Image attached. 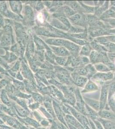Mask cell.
<instances>
[{
	"instance_id": "obj_1",
	"label": "cell",
	"mask_w": 115,
	"mask_h": 129,
	"mask_svg": "<svg viewBox=\"0 0 115 129\" xmlns=\"http://www.w3.org/2000/svg\"><path fill=\"white\" fill-rule=\"evenodd\" d=\"M107 53H99L94 50H92L89 56L90 63L93 65L97 63H103L109 68L111 71L115 72V64L109 60Z\"/></svg>"
},
{
	"instance_id": "obj_2",
	"label": "cell",
	"mask_w": 115,
	"mask_h": 129,
	"mask_svg": "<svg viewBox=\"0 0 115 129\" xmlns=\"http://www.w3.org/2000/svg\"><path fill=\"white\" fill-rule=\"evenodd\" d=\"M73 93L76 99V104L73 108L78 112L87 117L84 100H83V97L78 87L76 86L74 89Z\"/></svg>"
},
{
	"instance_id": "obj_3",
	"label": "cell",
	"mask_w": 115,
	"mask_h": 129,
	"mask_svg": "<svg viewBox=\"0 0 115 129\" xmlns=\"http://www.w3.org/2000/svg\"><path fill=\"white\" fill-rule=\"evenodd\" d=\"M114 76V73L112 71L108 72H97L90 80L96 84L102 86L106 82L112 80Z\"/></svg>"
},
{
	"instance_id": "obj_4",
	"label": "cell",
	"mask_w": 115,
	"mask_h": 129,
	"mask_svg": "<svg viewBox=\"0 0 115 129\" xmlns=\"http://www.w3.org/2000/svg\"><path fill=\"white\" fill-rule=\"evenodd\" d=\"M110 81L106 82L102 86L101 90V96L99 100L100 110H103L107 105L108 101V89Z\"/></svg>"
},
{
	"instance_id": "obj_5",
	"label": "cell",
	"mask_w": 115,
	"mask_h": 129,
	"mask_svg": "<svg viewBox=\"0 0 115 129\" xmlns=\"http://www.w3.org/2000/svg\"><path fill=\"white\" fill-rule=\"evenodd\" d=\"M57 77L61 82L67 86L75 85L72 79L71 75L67 69H60L59 72L57 74Z\"/></svg>"
},
{
	"instance_id": "obj_6",
	"label": "cell",
	"mask_w": 115,
	"mask_h": 129,
	"mask_svg": "<svg viewBox=\"0 0 115 129\" xmlns=\"http://www.w3.org/2000/svg\"><path fill=\"white\" fill-rule=\"evenodd\" d=\"M94 41L104 46L106 48L107 53H115V44L108 41L104 36L94 38Z\"/></svg>"
},
{
	"instance_id": "obj_7",
	"label": "cell",
	"mask_w": 115,
	"mask_h": 129,
	"mask_svg": "<svg viewBox=\"0 0 115 129\" xmlns=\"http://www.w3.org/2000/svg\"><path fill=\"white\" fill-rule=\"evenodd\" d=\"M64 47L68 50L71 56H78L82 46L76 44L69 40H66Z\"/></svg>"
},
{
	"instance_id": "obj_8",
	"label": "cell",
	"mask_w": 115,
	"mask_h": 129,
	"mask_svg": "<svg viewBox=\"0 0 115 129\" xmlns=\"http://www.w3.org/2000/svg\"><path fill=\"white\" fill-rule=\"evenodd\" d=\"M70 75L74 85L78 87L84 88L89 81L88 78L86 77L80 76L74 72H72Z\"/></svg>"
},
{
	"instance_id": "obj_9",
	"label": "cell",
	"mask_w": 115,
	"mask_h": 129,
	"mask_svg": "<svg viewBox=\"0 0 115 129\" xmlns=\"http://www.w3.org/2000/svg\"><path fill=\"white\" fill-rule=\"evenodd\" d=\"M99 117L102 119L115 121V113L109 110H100L98 112Z\"/></svg>"
},
{
	"instance_id": "obj_10",
	"label": "cell",
	"mask_w": 115,
	"mask_h": 129,
	"mask_svg": "<svg viewBox=\"0 0 115 129\" xmlns=\"http://www.w3.org/2000/svg\"><path fill=\"white\" fill-rule=\"evenodd\" d=\"M99 87L98 85L91 80H89L85 86L84 89L80 91V92L81 93L93 92L97 91Z\"/></svg>"
},
{
	"instance_id": "obj_11",
	"label": "cell",
	"mask_w": 115,
	"mask_h": 129,
	"mask_svg": "<svg viewBox=\"0 0 115 129\" xmlns=\"http://www.w3.org/2000/svg\"><path fill=\"white\" fill-rule=\"evenodd\" d=\"M64 119L67 123L75 127L78 128H84L79 121L71 114H65L64 115Z\"/></svg>"
},
{
	"instance_id": "obj_12",
	"label": "cell",
	"mask_w": 115,
	"mask_h": 129,
	"mask_svg": "<svg viewBox=\"0 0 115 129\" xmlns=\"http://www.w3.org/2000/svg\"><path fill=\"white\" fill-rule=\"evenodd\" d=\"M85 103L88 106L95 110L96 112H98L100 110V106L99 101L89 98L86 96H83Z\"/></svg>"
},
{
	"instance_id": "obj_13",
	"label": "cell",
	"mask_w": 115,
	"mask_h": 129,
	"mask_svg": "<svg viewBox=\"0 0 115 129\" xmlns=\"http://www.w3.org/2000/svg\"><path fill=\"white\" fill-rule=\"evenodd\" d=\"M64 4L67 6L71 8L72 10L80 14L84 13V10L80 5L78 2L76 1H66L64 2Z\"/></svg>"
},
{
	"instance_id": "obj_14",
	"label": "cell",
	"mask_w": 115,
	"mask_h": 129,
	"mask_svg": "<svg viewBox=\"0 0 115 129\" xmlns=\"http://www.w3.org/2000/svg\"><path fill=\"white\" fill-rule=\"evenodd\" d=\"M54 106L55 113L58 120L61 123L64 125L66 127H67L68 128L67 123L64 119V115L63 114V112L62 109H61V108L60 106H59L57 103H54Z\"/></svg>"
},
{
	"instance_id": "obj_15",
	"label": "cell",
	"mask_w": 115,
	"mask_h": 129,
	"mask_svg": "<svg viewBox=\"0 0 115 129\" xmlns=\"http://www.w3.org/2000/svg\"><path fill=\"white\" fill-rule=\"evenodd\" d=\"M52 48L55 54L60 57H67L71 56L68 50L63 47H53Z\"/></svg>"
},
{
	"instance_id": "obj_16",
	"label": "cell",
	"mask_w": 115,
	"mask_h": 129,
	"mask_svg": "<svg viewBox=\"0 0 115 129\" xmlns=\"http://www.w3.org/2000/svg\"><path fill=\"white\" fill-rule=\"evenodd\" d=\"M109 1H105L103 5L100 7H97L96 10L94 15L100 18L101 16L103 14L104 12L108 10L109 7Z\"/></svg>"
},
{
	"instance_id": "obj_17",
	"label": "cell",
	"mask_w": 115,
	"mask_h": 129,
	"mask_svg": "<svg viewBox=\"0 0 115 129\" xmlns=\"http://www.w3.org/2000/svg\"><path fill=\"white\" fill-rule=\"evenodd\" d=\"M97 120L101 124L104 129H115V121L107 120L98 117Z\"/></svg>"
},
{
	"instance_id": "obj_18",
	"label": "cell",
	"mask_w": 115,
	"mask_h": 129,
	"mask_svg": "<svg viewBox=\"0 0 115 129\" xmlns=\"http://www.w3.org/2000/svg\"><path fill=\"white\" fill-rule=\"evenodd\" d=\"M85 108H86V113L87 115V117L90 118L92 121L97 120L99 117L98 112L95 111V110L88 106L87 105L86 103H85Z\"/></svg>"
},
{
	"instance_id": "obj_19",
	"label": "cell",
	"mask_w": 115,
	"mask_h": 129,
	"mask_svg": "<svg viewBox=\"0 0 115 129\" xmlns=\"http://www.w3.org/2000/svg\"><path fill=\"white\" fill-rule=\"evenodd\" d=\"M92 50H93L91 46L90 43L88 42L82 47L79 53V56H85L88 57Z\"/></svg>"
},
{
	"instance_id": "obj_20",
	"label": "cell",
	"mask_w": 115,
	"mask_h": 129,
	"mask_svg": "<svg viewBox=\"0 0 115 129\" xmlns=\"http://www.w3.org/2000/svg\"><path fill=\"white\" fill-rule=\"evenodd\" d=\"M90 44L94 50L99 53H107V51L104 46L102 45L95 41H92L90 42Z\"/></svg>"
},
{
	"instance_id": "obj_21",
	"label": "cell",
	"mask_w": 115,
	"mask_h": 129,
	"mask_svg": "<svg viewBox=\"0 0 115 129\" xmlns=\"http://www.w3.org/2000/svg\"><path fill=\"white\" fill-rule=\"evenodd\" d=\"M85 67L86 69L87 73V75L86 77L89 80H90L92 77L96 73H97V71L95 69L94 65L92 64L91 63H89V64L85 66Z\"/></svg>"
},
{
	"instance_id": "obj_22",
	"label": "cell",
	"mask_w": 115,
	"mask_h": 129,
	"mask_svg": "<svg viewBox=\"0 0 115 129\" xmlns=\"http://www.w3.org/2000/svg\"><path fill=\"white\" fill-rule=\"evenodd\" d=\"M82 8L84 10L85 14H94L96 10L97 7H92L85 5L82 1H78Z\"/></svg>"
},
{
	"instance_id": "obj_23",
	"label": "cell",
	"mask_w": 115,
	"mask_h": 129,
	"mask_svg": "<svg viewBox=\"0 0 115 129\" xmlns=\"http://www.w3.org/2000/svg\"><path fill=\"white\" fill-rule=\"evenodd\" d=\"M115 19V12L112 9H108L100 17V19Z\"/></svg>"
},
{
	"instance_id": "obj_24",
	"label": "cell",
	"mask_w": 115,
	"mask_h": 129,
	"mask_svg": "<svg viewBox=\"0 0 115 129\" xmlns=\"http://www.w3.org/2000/svg\"><path fill=\"white\" fill-rule=\"evenodd\" d=\"M97 71L99 72H111L109 68L106 65L102 63H98L94 64Z\"/></svg>"
},
{
	"instance_id": "obj_25",
	"label": "cell",
	"mask_w": 115,
	"mask_h": 129,
	"mask_svg": "<svg viewBox=\"0 0 115 129\" xmlns=\"http://www.w3.org/2000/svg\"><path fill=\"white\" fill-rule=\"evenodd\" d=\"M62 9L63 13L64 14V16L65 17L70 18L75 15L76 12L72 10L68 6H65L62 8Z\"/></svg>"
},
{
	"instance_id": "obj_26",
	"label": "cell",
	"mask_w": 115,
	"mask_h": 129,
	"mask_svg": "<svg viewBox=\"0 0 115 129\" xmlns=\"http://www.w3.org/2000/svg\"><path fill=\"white\" fill-rule=\"evenodd\" d=\"M85 29L86 28H84L82 27L74 26L72 25L70 27L67 33L71 34H79L84 32Z\"/></svg>"
},
{
	"instance_id": "obj_27",
	"label": "cell",
	"mask_w": 115,
	"mask_h": 129,
	"mask_svg": "<svg viewBox=\"0 0 115 129\" xmlns=\"http://www.w3.org/2000/svg\"><path fill=\"white\" fill-rule=\"evenodd\" d=\"M53 25H54L55 26L60 29L62 30L67 32L69 31L68 28L60 21H58L57 19H54V20L53 21Z\"/></svg>"
},
{
	"instance_id": "obj_28",
	"label": "cell",
	"mask_w": 115,
	"mask_h": 129,
	"mask_svg": "<svg viewBox=\"0 0 115 129\" xmlns=\"http://www.w3.org/2000/svg\"><path fill=\"white\" fill-rule=\"evenodd\" d=\"M58 19L69 30L70 27L72 26V24L67 18L65 17L64 16H60V17H58Z\"/></svg>"
},
{
	"instance_id": "obj_29",
	"label": "cell",
	"mask_w": 115,
	"mask_h": 129,
	"mask_svg": "<svg viewBox=\"0 0 115 129\" xmlns=\"http://www.w3.org/2000/svg\"><path fill=\"white\" fill-rule=\"evenodd\" d=\"M67 59L68 57H57L56 58V61L58 64L65 66L67 62Z\"/></svg>"
},
{
	"instance_id": "obj_30",
	"label": "cell",
	"mask_w": 115,
	"mask_h": 129,
	"mask_svg": "<svg viewBox=\"0 0 115 129\" xmlns=\"http://www.w3.org/2000/svg\"><path fill=\"white\" fill-rule=\"evenodd\" d=\"M107 105L109 109L115 113V101L112 98L108 99Z\"/></svg>"
},
{
	"instance_id": "obj_31",
	"label": "cell",
	"mask_w": 115,
	"mask_h": 129,
	"mask_svg": "<svg viewBox=\"0 0 115 129\" xmlns=\"http://www.w3.org/2000/svg\"><path fill=\"white\" fill-rule=\"evenodd\" d=\"M104 22H106L111 27L112 29L115 28V19H102Z\"/></svg>"
},
{
	"instance_id": "obj_32",
	"label": "cell",
	"mask_w": 115,
	"mask_h": 129,
	"mask_svg": "<svg viewBox=\"0 0 115 129\" xmlns=\"http://www.w3.org/2000/svg\"><path fill=\"white\" fill-rule=\"evenodd\" d=\"M95 123L97 129H104L102 125L100 123V122L98 120H95L93 121Z\"/></svg>"
},
{
	"instance_id": "obj_33",
	"label": "cell",
	"mask_w": 115,
	"mask_h": 129,
	"mask_svg": "<svg viewBox=\"0 0 115 129\" xmlns=\"http://www.w3.org/2000/svg\"><path fill=\"white\" fill-rule=\"evenodd\" d=\"M104 37L107 40H108V41L115 44V35L106 36H104Z\"/></svg>"
},
{
	"instance_id": "obj_34",
	"label": "cell",
	"mask_w": 115,
	"mask_h": 129,
	"mask_svg": "<svg viewBox=\"0 0 115 129\" xmlns=\"http://www.w3.org/2000/svg\"><path fill=\"white\" fill-rule=\"evenodd\" d=\"M107 31H108V33H109V35H115V28H112V29H107Z\"/></svg>"
},
{
	"instance_id": "obj_35",
	"label": "cell",
	"mask_w": 115,
	"mask_h": 129,
	"mask_svg": "<svg viewBox=\"0 0 115 129\" xmlns=\"http://www.w3.org/2000/svg\"><path fill=\"white\" fill-rule=\"evenodd\" d=\"M67 126L68 127L69 129H85L84 128H78L75 127L73 126H72L71 125L67 123Z\"/></svg>"
},
{
	"instance_id": "obj_36",
	"label": "cell",
	"mask_w": 115,
	"mask_h": 129,
	"mask_svg": "<svg viewBox=\"0 0 115 129\" xmlns=\"http://www.w3.org/2000/svg\"><path fill=\"white\" fill-rule=\"evenodd\" d=\"M109 3L110 4V6H113V7H115V1H111L109 2Z\"/></svg>"
},
{
	"instance_id": "obj_37",
	"label": "cell",
	"mask_w": 115,
	"mask_h": 129,
	"mask_svg": "<svg viewBox=\"0 0 115 129\" xmlns=\"http://www.w3.org/2000/svg\"><path fill=\"white\" fill-rule=\"evenodd\" d=\"M111 98H112L115 101V92L112 95V97H111Z\"/></svg>"
},
{
	"instance_id": "obj_38",
	"label": "cell",
	"mask_w": 115,
	"mask_h": 129,
	"mask_svg": "<svg viewBox=\"0 0 115 129\" xmlns=\"http://www.w3.org/2000/svg\"><path fill=\"white\" fill-rule=\"evenodd\" d=\"M111 9H112V10H113L115 12V7H111L110 8Z\"/></svg>"
},
{
	"instance_id": "obj_39",
	"label": "cell",
	"mask_w": 115,
	"mask_h": 129,
	"mask_svg": "<svg viewBox=\"0 0 115 129\" xmlns=\"http://www.w3.org/2000/svg\"><path fill=\"white\" fill-rule=\"evenodd\" d=\"M112 81H115V72L114 73V78L112 80Z\"/></svg>"
},
{
	"instance_id": "obj_40",
	"label": "cell",
	"mask_w": 115,
	"mask_h": 129,
	"mask_svg": "<svg viewBox=\"0 0 115 129\" xmlns=\"http://www.w3.org/2000/svg\"><path fill=\"white\" fill-rule=\"evenodd\" d=\"M113 63H114V64H115V60H114L113 62Z\"/></svg>"
}]
</instances>
